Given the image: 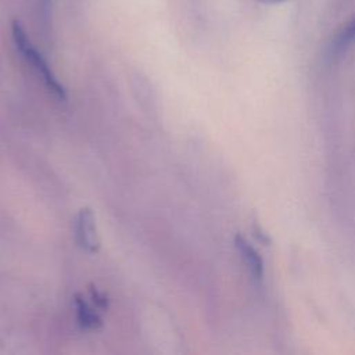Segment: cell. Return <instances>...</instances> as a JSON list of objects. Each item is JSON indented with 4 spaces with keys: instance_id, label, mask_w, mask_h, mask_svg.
Listing matches in <instances>:
<instances>
[{
    "instance_id": "7",
    "label": "cell",
    "mask_w": 355,
    "mask_h": 355,
    "mask_svg": "<svg viewBox=\"0 0 355 355\" xmlns=\"http://www.w3.org/2000/svg\"><path fill=\"white\" fill-rule=\"evenodd\" d=\"M51 4V0H42V14L44 18L49 17V7Z\"/></svg>"
},
{
    "instance_id": "3",
    "label": "cell",
    "mask_w": 355,
    "mask_h": 355,
    "mask_svg": "<svg viewBox=\"0 0 355 355\" xmlns=\"http://www.w3.org/2000/svg\"><path fill=\"white\" fill-rule=\"evenodd\" d=\"M234 245H236V250H237L243 263L245 265L250 276L257 283H262V280H263V261H262V257L258 252V250L252 245V243H250L241 234H236Z\"/></svg>"
},
{
    "instance_id": "5",
    "label": "cell",
    "mask_w": 355,
    "mask_h": 355,
    "mask_svg": "<svg viewBox=\"0 0 355 355\" xmlns=\"http://www.w3.org/2000/svg\"><path fill=\"white\" fill-rule=\"evenodd\" d=\"M73 308H75L76 322L82 329L97 330L101 327L103 320L98 315V311L90 302H87V300L79 293L73 295Z\"/></svg>"
},
{
    "instance_id": "8",
    "label": "cell",
    "mask_w": 355,
    "mask_h": 355,
    "mask_svg": "<svg viewBox=\"0 0 355 355\" xmlns=\"http://www.w3.org/2000/svg\"><path fill=\"white\" fill-rule=\"evenodd\" d=\"M258 3L261 4H269V6H275V4H282V3H286L288 0H257Z\"/></svg>"
},
{
    "instance_id": "1",
    "label": "cell",
    "mask_w": 355,
    "mask_h": 355,
    "mask_svg": "<svg viewBox=\"0 0 355 355\" xmlns=\"http://www.w3.org/2000/svg\"><path fill=\"white\" fill-rule=\"evenodd\" d=\"M11 33H12L14 44L18 49L19 54L33 68V71L40 76V79L43 80L47 90L51 92V94L55 98L65 101L68 96H67V90H65L64 85L57 79V76L51 71L49 62L43 57V54L32 44V42L29 40L24 28L18 22L14 21L11 25Z\"/></svg>"
},
{
    "instance_id": "6",
    "label": "cell",
    "mask_w": 355,
    "mask_h": 355,
    "mask_svg": "<svg viewBox=\"0 0 355 355\" xmlns=\"http://www.w3.org/2000/svg\"><path fill=\"white\" fill-rule=\"evenodd\" d=\"M89 298L92 301V305L100 312H105L110 308L108 295L100 288H97L94 284L89 286Z\"/></svg>"
},
{
    "instance_id": "4",
    "label": "cell",
    "mask_w": 355,
    "mask_h": 355,
    "mask_svg": "<svg viewBox=\"0 0 355 355\" xmlns=\"http://www.w3.org/2000/svg\"><path fill=\"white\" fill-rule=\"evenodd\" d=\"M355 43V14L331 36L327 53L331 60L343 57Z\"/></svg>"
},
{
    "instance_id": "2",
    "label": "cell",
    "mask_w": 355,
    "mask_h": 355,
    "mask_svg": "<svg viewBox=\"0 0 355 355\" xmlns=\"http://www.w3.org/2000/svg\"><path fill=\"white\" fill-rule=\"evenodd\" d=\"M75 239L78 245L93 254L100 248V239L96 227V219L93 211L89 207H83L79 209L75 222Z\"/></svg>"
}]
</instances>
